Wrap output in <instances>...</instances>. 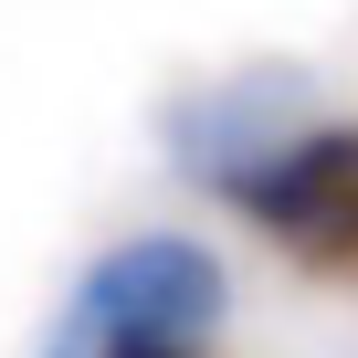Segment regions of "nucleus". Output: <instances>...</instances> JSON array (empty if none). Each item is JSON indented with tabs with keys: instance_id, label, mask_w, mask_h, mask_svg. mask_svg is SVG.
<instances>
[{
	"instance_id": "f257e3e1",
	"label": "nucleus",
	"mask_w": 358,
	"mask_h": 358,
	"mask_svg": "<svg viewBox=\"0 0 358 358\" xmlns=\"http://www.w3.org/2000/svg\"><path fill=\"white\" fill-rule=\"evenodd\" d=\"M211 201L274 264L358 295V116H285L243 169L211 179Z\"/></svg>"
},
{
	"instance_id": "f03ea898",
	"label": "nucleus",
	"mask_w": 358,
	"mask_h": 358,
	"mask_svg": "<svg viewBox=\"0 0 358 358\" xmlns=\"http://www.w3.org/2000/svg\"><path fill=\"white\" fill-rule=\"evenodd\" d=\"M222 295H232V274H222V253H211L201 232H127V243H106V253L74 274L53 348L211 337V327H222Z\"/></svg>"
},
{
	"instance_id": "7ed1b4c3",
	"label": "nucleus",
	"mask_w": 358,
	"mask_h": 358,
	"mask_svg": "<svg viewBox=\"0 0 358 358\" xmlns=\"http://www.w3.org/2000/svg\"><path fill=\"white\" fill-rule=\"evenodd\" d=\"M53 358H211V337H127V348H53Z\"/></svg>"
}]
</instances>
